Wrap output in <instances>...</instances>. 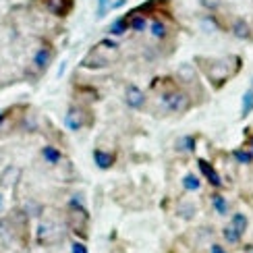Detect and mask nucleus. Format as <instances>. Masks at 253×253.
Masks as SVG:
<instances>
[{
	"label": "nucleus",
	"mask_w": 253,
	"mask_h": 253,
	"mask_svg": "<svg viewBox=\"0 0 253 253\" xmlns=\"http://www.w3.org/2000/svg\"><path fill=\"white\" fill-rule=\"evenodd\" d=\"M235 158H237V162H241V164H249L253 160V156L249 152H243V150H237L235 152Z\"/></svg>",
	"instance_id": "4be33fe9"
},
{
	"label": "nucleus",
	"mask_w": 253,
	"mask_h": 253,
	"mask_svg": "<svg viewBox=\"0 0 253 253\" xmlns=\"http://www.w3.org/2000/svg\"><path fill=\"white\" fill-rule=\"evenodd\" d=\"M36 2L46 10V13H50V15H54V17H67L71 10H73V6H75V2L73 0H36Z\"/></svg>",
	"instance_id": "39448f33"
},
{
	"label": "nucleus",
	"mask_w": 253,
	"mask_h": 253,
	"mask_svg": "<svg viewBox=\"0 0 253 253\" xmlns=\"http://www.w3.org/2000/svg\"><path fill=\"white\" fill-rule=\"evenodd\" d=\"M85 110H81V108H71L69 114H67V119H65V125L69 126L71 131H79L83 129L85 125H89V121H85Z\"/></svg>",
	"instance_id": "423d86ee"
},
{
	"label": "nucleus",
	"mask_w": 253,
	"mask_h": 253,
	"mask_svg": "<svg viewBox=\"0 0 253 253\" xmlns=\"http://www.w3.org/2000/svg\"><path fill=\"white\" fill-rule=\"evenodd\" d=\"M152 36H154L156 40H164V38L168 36V27H166L164 21H160V19L154 21V23H152Z\"/></svg>",
	"instance_id": "4468645a"
},
{
	"label": "nucleus",
	"mask_w": 253,
	"mask_h": 253,
	"mask_svg": "<svg viewBox=\"0 0 253 253\" xmlns=\"http://www.w3.org/2000/svg\"><path fill=\"white\" fill-rule=\"evenodd\" d=\"M19 176V168H13V166H8L6 170L0 174V185L2 187H8L10 183H15V178Z\"/></svg>",
	"instance_id": "2eb2a0df"
},
{
	"label": "nucleus",
	"mask_w": 253,
	"mask_h": 253,
	"mask_svg": "<svg viewBox=\"0 0 253 253\" xmlns=\"http://www.w3.org/2000/svg\"><path fill=\"white\" fill-rule=\"evenodd\" d=\"M176 150L178 152H195V137L193 135H185L176 141Z\"/></svg>",
	"instance_id": "f8f14e48"
},
{
	"label": "nucleus",
	"mask_w": 253,
	"mask_h": 253,
	"mask_svg": "<svg viewBox=\"0 0 253 253\" xmlns=\"http://www.w3.org/2000/svg\"><path fill=\"white\" fill-rule=\"evenodd\" d=\"M241 237H243V235H239L233 226H226V228H224V239L228 241V243H239Z\"/></svg>",
	"instance_id": "412c9836"
},
{
	"label": "nucleus",
	"mask_w": 253,
	"mask_h": 253,
	"mask_svg": "<svg viewBox=\"0 0 253 253\" xmlns=\"http://www.w3.org/2000/svg\"><path fill=\"white\" fill-rule=\"evenodd\" d=\"M212 206H214V210L218 214H228V204H226V199L220 195V193H216V195H212Z\"/></svg>",
	"instance_id": "f3484780"
},
{
	"label": "nucleus",
	"mask_w": 253,
	"mask_h": 253,
	"mask_svg": "<svg viewBox=\"0 0 253 253\" xmlns=\"http://www.w3.org/2000/svg\"><path fill=\"white\" fill-rule=\"evenodd\" d=\"M162 83V91H160V106L164 112H172V114H183L191 108V98L187 96L183 89H178L170 79H158Z\"/></svg>",
	"instance_id": "7ed1b4c3"
},
{
	"label": "nucleus",
	"mask_w": 253,
	"mask_h": 253,
	"mask_svg": "<svg viewBox=\"0 0 253 253\" xmlns=\"http://www.w3.org/2000/svg\"><path fill=\"white\" fill-rule=\"evenodd\" d=\"M197 164H199V170H202L204 174H206V178L210 181V185H214V187H222L224 183H222V178H220V174L214 170V166L210 164V162H206V160H197Z\"/></svg>",
	"instance_id": "9d476101"
},
{
	"label": "nucleus",
	"mask_w": 253,
	"mask_h": 253,
	"mask_svg": "<svg viewBox=\"0 0 253 253\" xmlns=\"http://www.w3.org/2000/svg\"><path fill=\"white\" fill-rule=\"evenodd\" d=\"M69 226L73 233H77L81 237L87 235V212L85 208L81 206V202L77 197L71 199V214H69Z\"/></svg>",
	"instance_id": "20e7f679"
},
{
	"label": "nucleus",
	"mask_w": 253,
	"mask_h": 253,
	"mask_svg": "<svg viewBox=\"0 0 253 253\" xmlns=\"http://www.w3.org/2000/svg\"><path fill=\"white\" fill-rule=\"evenodd\" d=\"M42 156L46 158V162H48V164H58V162H60V158H62V154L56 150V147H52V145H46L44 150H42Z\"/></svg>",
	"instance_id": "ddd939ff"
},
{
	"label": "nucleus",
	"mask_w": 253,
	"mask_h": 253,
	"mask_svg": "<svg viewBox=\"0 0 253 253\" xmlns=\"http://www.w3.org/2000/svg\"><path fill=\"white\" fill-rule=\"evenodd\" d=\"M112 6V2H110V0H98V17H104V15H106V10Z\"/></svg>",
	"instance_id": "5701e85b"
},
{
	"label": "nucleus",
	"mask_w": 253,
	"mask_h": 253,
	"mask_svg": "<svg viewBox=\"0 0 253 253\" xmlns=\"http://www.w3.org/2000/svg\"><path fill=\"white\" fill-rule=\"evenodd\" d=\"M251 112H253V87L245 91V96H243V108H241V114H243V119L249 117Z\"/></svg>",
	"instance_id": "dca6fc26"
},
{
	"label": "nucleus",
	"mask_w": 253,
	"mask_h": 253,
	"mask_svg": "<svg viewBox=\"0 0 253 253\" xmlns=\"http://www.w3.org/2000/svg\"><path fill=\"white\" fill-rule=\"evenodd\" d=\"M0 208H2V195H0Z\"/></svg>",
	"instance_id": "cd10ccee"
},
{
	"label": "nucleus",
	"mask_w": 253,
	"mask_h": 253,
	"mask_svg": "<svg viewBox=\"0 0 253 253\" xmlns=\"http://www.w3.org/2000/svg\"><path fill=\"white\" fill-rule=\"evenodd\" d=\"M126 29H129V23H126V17H121V19L117 21V23L110 25V34H114V36H123Z\"/></svg>",
	"instance_id": "6ab92c4d"
},
{
	"label": "nucleus",
	"mask_w": 253,
	"mask_h": 253,
	"mask_svg": "<svg viewBox=\"0 0 253 253\" xmlns=\"http://www.w3.org/2000/svg\"><path fill=\"white\" fill-rule=\"evenodd\" d=\"M93 160H96V164L102 168V170H108V168L114 164V154L104 152V150H96L93 152Z\"/></svg>",
	"instance_id": "9b49d317"
},
{
	"label": "nucleus",
	"mask_w": 253,
	"mask_h": 253,
	"mask_svg": "<svg viewBox=\"0 0 253 253\" xmlns=\"http://www.w3.org/2000/svg\"><path fill=\"white\" fill-rule=\"evenodd\" d=\"M52 58H54V50H52L50 46H42L34 56V65H36L38 71H46L50 67Z\"/></svg>",
	"instance_id": "6e6552de"
},
{
	"label": "nucleus",
	"mask_w": 253,
	"mask_h": 253,
	"mask_svg": "<svg viewBox=\"0 0 253 253\" xmlns=\"http://www.w3.org/2000/svg\"><path fill=\"white\" fill-rule=\"evenodd\" d=\"M199 185H202V183H199V178H197L195 174H187V176L183 178V187L187 189V191H197Z\"/></svg>",
	"instance_id": "aec40b11"
},
{
	"label": "nucleus",
	"mask_w": 253,
	"mask_h": 253,
	"mask_svg": "<svg viewBox=\"0 0 253 253\" xmlns=\"http://www.w3.org/2000/svg\"><path fill=\"white\" fill-rule=\"evenodd\" d=\"M249 147H251V152H249V154L253 156V137H251V141H249Z\"/></svg>",
	"instance_id": "bb28decb"
},
{
	"label": "nucleus",
	"mask_w": 253,
	"mask_h": 253,
	"mask_svg": "<svg viewBox=\"0 0 253 253\" xmlns=\"http://www.w3.org/2000/svg\"><path fill=\"white\" fill-rule=\"evenodd\" d=\"M204 6H208V8H218V0H204Z\"/></svg>",
	"instance_id": "393cba45"
},
{
	"label": "nucleus",
	"mask_w": 253,
	"mask_h": 253,
	"mask_svg": "<svg viewBox=\"0 0 253 253\" xmlns=\"http://www.w3.org/2000/svg\"><path fill=\"white\" fill-rule=\"evenodd\" d=\"M195 62L204 75L214 87H222L228 79H233L241 71V58L230 54V56H220V58H208V56H197Z\"/></svg>",
	"instance_id": "f257e3e1"
},
{
	"label": "nucleus",
	"mask_w": 253,
	"mask_h": 253,
	"mask_svg": "<svg viewBox=\"0 0 253 253\" xmlns=\"http://www.w3.org/2000/svg\"><path fill=\"white\" fill-rule=\"evenodd\" d=\"M73 253H87V249L83 243H73Z\"/></svg>",
	"instance_id": "b1692460"
},
{
	"label": "nucleus",
	"mask_w": 253,
	"mask_h": 253,
	"mask_svg": "<svg viewBox=\"0 0 253 253\" xmlns=\"http://www.w3.org/2000/svg\"><path fill=\"white\" fill-rule=\"evenodd\" d=\"M125 100L129 104V108H135V110H141L145 106V93L137 87V85H129L125 91Z\"/></svg>",
	"instance_id": "0eeeda50"
},
{
	"label": "nucleus",
	"mask_w": 253,
	"mask_h": 253,
	"mask_svg": "<svg viewBox=\"0 0 253 253\" xmlns=\"http://www.w3.org/2000/svg\"><path fill=\"white\" fill-rule=\"evenodd\" d=\"M230 226H233L239 235H243L245 228H247V218H245L243 214H235V216H233V224H230Z\"/></svg>",
	"instance_id": "a211bd4d"
},
{
	"label": "nucleus",
	"mask_w": 253,
	"mask_h": 253,
	"mask_svg": "<svg viewBox=\"0 0 253 253\" xmlns=\"http://www.w3.org/2000/svg\"><path fill=\"white\" fill-rule=\"evenodd\" d=\"M119 56H121V48H119L117 42L102 40L87 52V56L81 60V67L83 69H106Z\"/></svg>",
	"instance_id": "f03ea898"
},
{
	"label": "nucleus",
	"mask_w": 253,
	"mask_h": 253,
	"mask_svg": "<svg viewBox=\"0 0 253 253\" xmlns=\"http://www.w3.org/2000/svg\"><path fill=\"white\" fill-rule=\"evenodd\" d=\"M230 31H233V36L239 38V40L251 38V27H249V23L243 17H235L233 19V23H230Z\"/></svg>",
	"instance_id": "1a4fd4ad"
},
{
	"label": "nucleus",
	"mask_w": 253,
	"mask_h": 253,
	"mask_svg": "<svg viewBox=\"0 0 253 253\" xmlns=\"http://www.w3.org/2000/svg\"><path fill=\"white\" fill-rule=\"evenodd\" d=\"M212 253H224V249L220 245H212Z\"/></svg>",
	"instance_id": "a878e982"
}]
</instances>
